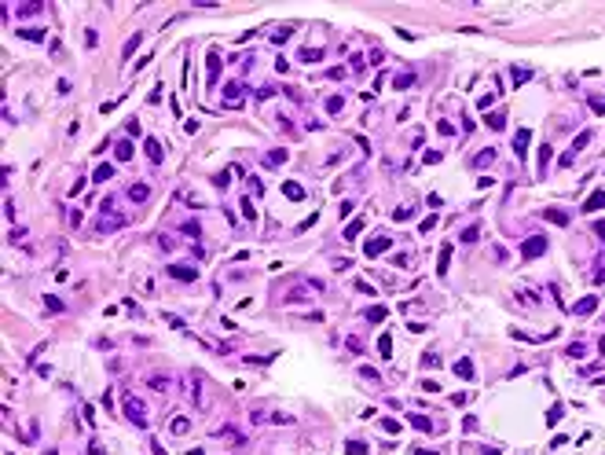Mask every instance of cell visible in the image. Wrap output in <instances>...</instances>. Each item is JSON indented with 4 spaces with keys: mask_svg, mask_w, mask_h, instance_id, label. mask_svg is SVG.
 <instances>
[{
    "mask_svg": "<svg viewBox=\"0 0 605 455\" xmlns=\"http://www.w3.org/2000/svg\"><path fill=\"white\" fill-rule=\"evenodd\" d=\"M125 419L132 422V426H140V430H147V407H143V400L125 397Z\"/></svg>",
    "mask_w": 605,
    "mask_h": 455,
    "instance_id": "cell-1",
    "label": "cell"
},
{
    "mask_svg": "<svg viewBox=\"0 0 605 455\" xmlns=\"http://www.w3.org/2000/svg\"><path fill=\"white\" fill-rule=\"evenodd\" d=\"M539 253H547V235H532V239L521 242V257H524V261H532V257H539Z\"/></svg>",
    "mask_w": 605,
    "mask_h": 455,
    "instance_id": "cell-2",
    "label": "cell"
},
{
    "mask_svg": "<svg viewBox=\"0 0 605 455\" xmlns=\"http://www.w3.org/2000/svg\"><path fill=\"white\" fill-rule=\"evenodd\" d=\"M165 272L173 275V279H180V283H195V279H198V268H191V265H169Z\"/></svg>",
    "mask_w": 605,
    "mask_h": 455,
    "instance_id": "cell-3",
    "label": "cell"
},
{
    "mask_svg": "<svg viewBox=\"0 0 605 455\" xmlns=\"http://www.w3.org/2000/svg\"><path fill=\"white\" fill-rule=\"evenodd\" d=\"M528 140H532L528 129H517V136H514V154H517V162H524V158H528Z\"/></svg>",
    "mask_w": 605,
    "mask_h": 455,
    "instance_id": "cell-4",
    "label": "cell"
},
{
    "mask_svg": "<svg viewBox=\"0 0 605 455\" xmlns=\"http://www.w3.org/2000/svg\"><path fill=\"white\" fill-rule=\"evenodd\" d=\"M224 107H242V84L239 81H231V84H224Z\"/></svg>",
    "mask_w": 605,
    "mask_h": 455,
    "instance_id": "cell-5",
    "label": "cell"
},
{
    "mask_svg": "<svg viewBox=\"0 0 605 455\" xmlns=\"http://www.w3.org/2000/svg\"><path fill=\"white\" fill-rule=\"evenodd\" d=\"M216 77H220V51H209V59H206V81L216 84Z\"/></svg>",
    "mask_w": 605,
    "mask_h": 455,
    "instance_id": "cell-6",
    "label": "cell"
},
{
    "mask_svg": "<svg viewBox=\"0 0 605 455\" xmlns=\"http://www.w3.org/2000/svg\"><path fill=\"white\" fill-rule=\"evenodd\" d=\"M389 246H392V239H389V235H378V239H371L363 250H367V257H378V253H385Z\"/></svg>",
    "mask_w": 605,
    "mask_h": 455,
    "instance_id": "cell-7",
    "label": "cell"
},
{
    "mask_svg": "<svg viewBox=\"0 0 605 455\" xmlns=\"http://www.w3.org/2000/svg\"><path fill=\"white\" fill-rule=\"evenodd\" d=\"M143 151H147V158L154 162V166H162V158H165V151H162V143L150 136V140H143Z\"/></svg>",
    "mask_w": 605,
    "mask_h": 455,
    "instance_id": "cell-8",
    "label": "cell"
},
{
    "mask_svg": "<svg viewBox=\"0 0 605 455\" xmlns=\"http://www.w3.org/2000/svg\"><path fill=\"white\" fill-rule=\"evenodd\" d=\"M598 209H605V191H594V195L580 206V213H598Z\"/></svg>",
    "mask_w": 605,
    "mask_h": 455,
    "instance_id": "cell-9",
    "label": "cell"
},
{
    "mask_svg": "<svg viewBox=\"0 0 605 455\" xmlns=\"http://www.w3.org/2000/svg\"><path fill=\"white\" fill-rule=\"evenodd\" d=\"M121 224H125V217H107V213H103V220L96 224V232H99V235H107V232H117Z\"/></svg>",
    "mask_w": 605,
    "mask_h": 455,
    "instance_id": "cell-10",
    "label": "cell"
},
{
    "mask_svg": "<svg viewBox=\"0 0 605 455\" xmlns=\"http://www.w3.org/2000/svg\"><path fill=\"white\" fill-rule=\"evenodd\" d=\"M15 34L22 37V41H33V44L48 37V34H44V30H41V26H22V30H15Z\"/></svg>",
    "mask_w": 605,
    "mask_h": 455,
    "instance_id": "cell-11",
    "label": "cell"
},
{
    "mask_svg": "<svg viewBox=\"0 0 605 455\" xmlns=\"http://www.w3.org/2000/svg\"><path fill=\"white\" fill-rule=\"evenodd\" d=\"M132 154H136V151H132V143H129V140H117V143H114V158H117V162H129Z\"/></svg>",
    "mask_w": 605,
    "mask_h": 455,
    "instance_id": "cell-12",
    "label": "cell"
},
{
    "mask_svg": "<svg viewBox=\"0 0 605 455\" xmlns=\"http://www.w3.org/2000/svg\"><path fill=\"white\" fill-rule=\"evenodd\" d=\"M451 268V246H440V257H437V275H448Z\"/></svg>",
    "mask_w": 605,
    "mask_h": 455,
    "instance_id": "cell-13",
    "label": "cell"
},
{
    "mask_svg": "<svg viewBox=\"0 0 605 455\" xmlns=\"http://www.w3.org/2000/svg\"><path fill=\"white\" fill-rule=\"evenodd\" d=\"M282 195H286V199H294V202H301V199H305V187H301V184H294V180H286V184H282Z\"/></svg>",
    "mask_w": 605,
    "mask_h": 455,
    "instance_id": "cell-14",
    "label": "cell"
},
{
    "mask_svg": "<svg viewBox=\"0 0 605 455\" xmlns=\"http://www.w3.org/2000/svg\"><path fill=\"white\" fill-rule=\"evenodd\" d=\"M129 199H132V202H147L150 199V187H147V184H132V187H129Z\"/></svg>",
    "mask_w": 605,
    "mask_h": 455,
    "instance_id": "cell-15",
    "label": "cell"
},
{
    "mask_svg": "<svg viewBox=\"0 0 605 455\" xmlns=\"http://www.w3.org/2000/svg\"><path fill=\"white\" fill-rule=\"evenodd\" d=\"M543 220H550V224H557V228H565V224H569V213H561V209H543Z\"/></svg>",
    "mask_w": 605,
    "mask_h": 455,
    "instance_id": "cell-16",
    "label": "cell"
},
{
    "mask_svg": "<svg viewBox=\"0 0 605 455\" xmlns=\"http://www.w3.org/2000/svg\"><path fill=\"white\" fill-rule=\"evenodd\" d=\"M598 308V298H583V301H576V308H572V312L576 316H590Z\"/></svg>",
    "mask_w": 605,
    "mask_h": 455,
    "instance_id": "cell-17",
    "label": "cell"
},
{
    "mask_svg": "<svg viewBox=\"0 0 605 455\" xmlns=\"http://www.w3.org/2000/svg\"><path fill=\"white\" fill-rule=\"evenodd\" d=\"M550 162H554V154H550V147H547V143H543V147H539V176H547Z\"/></svg>",
    "mask_w": 605,
    "mask_h": 455,
    "instance_id": "cell-18",
    "label": "cell"
},
{
    "mask_svg": "<svg viewBox=\"0 0 605 455\" xmlns=\"http://www.w3.org/2000/svg\"><path fill=\"white\" fill-rule=\"evenodd\" d=\"M41 11H44V4L33 0V4H22V8H18V18H33V15H41Z\"/></svg>",
    "mask_w": 605,
    "mask_h": 455,
    "instance_id": "cell-19",
    "label": "cell"
},
{
    "mask_svg": "<svg viewBox=\"0 0 605 455\" xmlns=\"http://www.w3.org/2000/svg\"><path fill=\"white\" fill-rule=\"evenodd\" d=\"M301 63H308V67H312V63H319V59H323V48H301Z\"/></svg>",
    "mask_w": 605,
    "mask_h": 455,
    "instance_id": "cell-20",
    "label": "cell"
},
{
    "mask_svg": "<svg viewBox=\"0 0 605 455\" xmlns=\"http://www.w3.org/2000/svg\"><path fill=\"white\" fill-rule=\"evenodd\" d=\"M360 232H363V217H356V220H352V224L345 228V239H348V242H356V239H360Z\"/></svg>",
    "mask_w": 605,
    "mask_h": 455,
    "instance_id": "cell-21",
    "label": "cell"
},
{
    "mask_svg": "<svg viewBox=\"0 0 605 455\" xmlns=\"http://www.w3.org/2000/svg\"><path fill=\"white\" fill-rule=\"evenodd\" d=\"M169 430H173V433H187L191 430V419H187V415H176V419L169 422Z\"/></svg>",
    "mask_w": 605,
    "mask_h": 455,
    "instance_id": "cell-22",
    "label": "cell"
},
{
    "mask_svg": "<svg viewBox=\"0 0 605 455\" xmlns=\"http://www.w3.org/2000/svg\"><path fill=\"white\" fill-rule=\"evenodd\" d=\"M587 143H590V129H583V133L576 136V140H572V147H569V151H572V154H580V151L587 147Z\"/></svg>",
    "mask_w": 605,
    "mask_h": 455,
    "instance_id": "cell-23",
    "label": "cell"
},
{
    "mask_svg": "<svg viewBox=\"0 0 605 455\" xmlns=\"http://www.w3.org/2000/svg\"><path fill=\"white\" fill-rule=\"evenodd\" d=\"M110 176H114V166H110V162H103V166L96 169V176H92V180H96V184H107Z\"/></svg>",
    "mask_w": 605,
    "mask_h": 455,
    "instance_id": "cell-24",
    "label": "cell"
},
{
    "mask_svg": "<svg viewBox=\"0 0 605 455\" xmlns=\"http://www.w3.org/2000/svg\"><path fill=\"white\" fill-rule=\"evenodd\" d=\"M455 374H458V378H466V382L473 378V364H470V360H466V356H462V360H458V364H455Z\"/></svg>",
    "mask_w": 605,
    "mask_h": 455,
    "instance_id": "cell-25",
    "label": "cell"
},
{
    "mask_svg": "<svg viewBox=\"0 0 605 455\" xmlns=\"http://www.w3.org/2000/svg\"><path fill=\"white\" fill-rule=\"evenodd\" d=\"M140 44H143V34H140V30H136V37H129V41H125V51H121V55L129 59V55H132L136 48H140Z\"/></svg>",
    "mask_w": 605,
    "mask_h": 455,
    "instance_id": "cell-26",
    "label": "cell"
},
{
    "mask_svg": "<svg viewBox=\"0 0 605 455\" xmlns=\"http://www.w3.org/2000/svg\"><path fill=\"white\" fill-rule=\"evenodd\" d=\"M528 77H532V70H524V67H514V70H510V81H514V84H524Z\"/></svg>",
    "mask_w": 605,
    "mask_h": 455,
    "instance_id": "cell-27",
    "label": "cell"
},
{
    "mask_svg": "<svg viewBox=\"0 0 605 455\" xmlns=\"http://www.w3.org/2000/svg\"><path fill=\"white\" fill-rule=\"evenodd\" d=\"M561 419H565V407H561V404H554V407L547 411V426H557Z\"/></svg>",
    "mask_w": 605,
    "mask_h": 455,
    "instance_id": "cell-28",
    "label": "cell"
},
{
    "mask_svg": "<svg viewBox=\"0 0 605 455\" xmlns=\"http://www.w3.org/2000/svg\"><path fill=\"white\" fill-rule=\"evenodd\" d=\"M411 426H415V430H422V433H429V430H433V422L425 419V415H411Z\"/></svg>",
    "mask_w": 605,
    "mask_h": 455,
    "instance_id": "cell-29",
    "label": "cell"
},
{
    "mask_svg": "<svg viewBox=\"0 0 605 455\" xmlns=\"http://www.w3.org/2000/svg\"><path fill=\"white\" fill-rule=\"evenodd\" d=\"M378 353L385 356V360L392 356V338H389V334H381V338H378Z\"/></svg>",
    "mask_w": 605,
    "mask_h": 455,
    "instance_id": "cell-30",
    "label": "cell"
},
{
    "mask_svg": "<svg viewBox=\"0 0 605 455\" xmlns=\"http://www.w3.org/2000/svg\"><path fill=\"white\" fill-rule=\"evenodd\" d=\"M392 84H396V92H400V88H411V84H415V74H396V77H392Z\"/></svg>",
    "mask_w": 605,
    "mask_h": 455,
    "instance_id": "cell-31",
    "label": "cell"
},
{
    "mask_svg": "<svg viewBox=\"0 0 605 455\" xmlns=\"http://www.w3.org/2000/svg\"><path fill=\"white\" fill-rule=\"evenodd\" d=\"M491 158H495V151L488 147V151H481V154L473 158V166H477V169H481V166H491Z\"/></svg>",
    "mask_w": 605,
    "mask_h": 455,
    "instance_id": "cell-32",
    "label": "cell"
},
{
    "mask_svg": "<svg viewBox=\"0 0 605 455\" xmlns=\"http://www.w3.org/2000/svg\"><path fill=\"white\" fill-rule=\"evenodd\" d=\"M341 107H345L341 96H330V100H327V114H341Z\"/></svg>",
    "mask_w": 605,
    "mask_h": 455,
    "instance_id": "cell-33",
    "label": "cell"
},
{
    "mask_svg": "<svg viewBox=\"0 0 605 455\" xmlns=\"http://www.w3.org/2000/svg\"><path fill=\"white\" fill-rule=\"evenodd\" d=\"M484 125H491V129H506V114H488Z\"/></svg>",
    "mask_w": 605,
    "mask_h": 455,
    "instance_id": "cell-34",
    "label": "cell"
},
{
    "mask_svg": "<svg viewBox=\"0 0 605 455\" xmlns=\"http://www.w3.org/2000/svg\"><path fill=\"white\" fill-rule=\"evenodd\" d=\"M286 158H290V154H286V151H272V154H268L264 162H268V166H282Z\"/></svg>",
    "mask_w": 605,
    "mask_h": 455,
    "instance_id": "cell-35",
    "label": "cell"
},
{
    "mask_svg": "<svg viewBox=\"0 0 605 455\" xmlns=\"http://www.w3.org/2000/svg\"><path fill=\"white\" fill-rule=\"evenodd\" d=\"M242 217H246V220H257V209H253V199H242Z\"/></svg>",
    "mask_w": 605,
    "mask_h": 455,
    "instance_id": "cell-36",
    "label": "cell"
},
{
    "mask_svg": "<svg viewBox=\"0 0 605 455\" xmlns=\"http://www.w3.org/2000/svg\"><path fill=\"white\" fill-rule=\"evenodd\" d=\"M345 452H348V455H363V452H367V444H363V440H348V444H345Z\"/></svg>",
    "mask_w": 605,
    "mask_h": 455,
    "instance_id": "cell-37",
    "label": "cell"
},
{
    "mask_svg": "<svg viewBox=\"0 0 605 455\" xmlns=\"http://www.w3.org/2000/svg\"><path fill=\"white\" fill-rule=\"evenodd\" d=\"M367 320H371V323H381V320H385V308H381V305L367 308Z\"/></svg>",
    "mask_w": 605,
    "mask_h": 455,
    "instance_id": "cell-38",
    "label": "cell"
},
{
    "mask_svg": "<svg viewBox=\"0 0 605 455\" xmlns=\"http://www.w3.org/2000/svg\"><path fill=\"white\" fill-rule=\"evenodd\" d=\"M147 382H150V389H169V378H165V374H150Z\"/></svg>",
    "mask_w": 605,
    "mask_h": 455,
    "instance_id": "cell-39",
    "label": "cell"
},
{
    "mask_svg": "<svg viewBox=\"0 0 605 455\" xmlns=\"http://www.w3.org/2000/svg\"><path fill=\"white\" fill-rule=\"evenodd\" d=\"M290 34H294L290 26H282V30H275V34H272V41H275V44H282V41H290Z\"/></svg>",
    "mask_w": 605,
    "mask_h": 455,
    "instance_id": "cell-40",
    "label": "cell"
},
{
    "mask_svg": "<svg viewBox=\"0 0 605 455\" xmlns=\"http://www.w3.org/2000/svg\"><path fill=\"white\" fill-rule=\"evenodd\" d=\"M477 235H481V228H477V224H473V228H466L462 235H458V239L462 242H477Z\"/></svg>",
    "mask_w": 605,
    "mask_h": 455,
    "instance_id": "cell-41",
    "label": "cell"
},
{
    "mask_svg": "<svg viewBox=\"0 0 605 455\" xmlns=\"http://www.w3.org/2000/svg\"><path fill=\"white\" fill-rule=\"evenodd\" d=\"M565 356H572V360H580V356H583V341H572V345L565 349Z\"/></svg>",
    "mask_w": 605,
    "mask_h": 455,
    "instance_id": "cell-42",
    "label": "cell"
},
{
    "mask_svg": "<svg viewBox=\"0 0 605 455\" xmlns=\"http://www.w3.org/2000/svg\"><path fill=\"white\" fill-rule=\"evenodd\" d=\"M213 184H216V187H228V184H231V169H224V173H216V176H213Z\"/></svg>",
    "mask_w": 605,
    "mask_h": 455,
    "instance_id": "cell-43",
    "label": "cell"
},
{
    "mask_svg": "<svg viewBox=\"0 0 605 455\" xmlns=\"http://www.w3.org/2000/svg\"><path fill=\"white\" fill-rule=\"evenodd\" d=\"M44 308H51V312H63V301H59L55 294H48V298H44Z\"/></svg>",
    "mask_w": 605,
    "mask_h": 455,
    "instance_id": "cell-44",
    "label": "cell"
},
{
    "mask_svg": "<svg viewBox=\"0 0 605 455\" xmlns=\"http://www.w3.org/2000/svg\"><path fill=\"white\" fill-rule=\"evenodd\" d=\"M360 374H363L367 382H374V386H378V382H381V374L374 371V367H360Z\"/></svg>",
    "mask_w": 605,
    "mask_h": 455,
    "instance_id": "cell-45",
    "label": "cell"
},
{
    "mask_svg": "<svg viewBox=\"0 0 605 455\" xmlns=\"http://www.w3.org/2000/svg\"><path fill=\"white\" fill-rule=\"evenodd\" d=\"M183 235H195V239H198V235H202L198 220H187V224H183Z\"/></svg>",
    "mask_w": 605,
    "mask_h": 455,
    "instance_id": "cell-46",
    "label": "cell"
},
{
    "mask_svg": "<svg viewBox=\"0 0 605 455\" xmlns=\"http://www.w3.org/2000/svg\"><path fill=\"white\" fill-rule=\"evenodd\" d=\"M381 430H385V433H400V422L396 419H381Z\"/></svg>",
    "mask_w": 605,
    "mask_h": 455,
    "instance_id": "cell-47",
    "label": "cell"
},
{
    "mask_svg": "<svg viewBox=\"0 0 605 455\" xmlns=\"http://www.w3.org/2000/svg\"><path fill=\"white\" fill-rule=\"evenodd\" d=\"M84 44H88V48H96V44H99V34H96V30H84Z\"/></svg>",
    "mask_w": 605,
    "mask_h": 455,
    "instance_id": "cell-48",
    "label": "cell"
},
{
    "mask_svg": "<svg viewBox=\"0 0 605 455\" xmlns=\"http://www.w3.org/2000/svg\"><path fill=\"white\" fill-rule=\"evenodd\" d=\"M491 103H495V92H488V96H481V100H477V107H481V110H488Z\"/></svg>",
    "mask_w": 605,
    "mask_h": 455,
    "instance_id": "cell-49",
    "label": "cell"
},
{
    "mask_svg": "<svg viewBox=\"0 0 605 455\" xmlns=\"http://www.w3.org/2000/svg\"><path fill=\"white\" fill-rule=\"evenodd\" d=\"M437 364H440V356H433V353L422 356V367H437Z\"/></svg>",
    "mask_w": 605,
    "mask_h": 455,
    "instance_id": "cell-50",
    "label": "cell"
},
{
    "mask_svg": "<svg viewBox=\"0 0 605 455\" xmlns=\"http://www.w3.org/2000/svg\"><path fill=\"white\" fill-rule=\"evenodd\" d=\"M433 224H437V217H425V220H422V224H418V232H422V235H425V232H429V228H433Z\"/></svg>",
    "mask_w": 605,
    "mask_h": 455,
    "instance_id": "cell-51",
    "label": "cell"
},
{
    "mask_svg": "<svg viewBox=\"0 0 605 455\" xmlns=\"http://www.w3.org/2000/svg\"><path fill=\"white\" fill-rule=\"evenodd\" d=\"M165 323H169V327H176V331H183V320H180V316H165Z\"/></svg>",
    "mask_w": 605,
    "mask_h": 455,
    "instance_id": "cell-52",
    "label": "cell"
},
{
    "mask_svg": "<svg viewBox=\"0 0 605 455\" xmlns=\"http://www.w3.org/2000/svg\"><path fill=\"white\" fill-rule=\"evenodd\" d=\"M348 213H352V202L345 199V202H341V206H338V217H348Z\"/></svg>",
    "mask_w": 605,
    "mask_h": 455,
    "instance_id": "cell-53",
    "label": "cell"
},
{
    "mask_svg": "<svg viewBox=\"0 0 605 455\" xmlns=\"http://www.w3.org/2000/svg\"><path fill=\"white\" fill-rule=\"evenodd\" d=\"M88 455H107V448H103V444H92V448H88Z\"/></svg>",
    "mask_w": 605,
    "mask_h": 455,
    "instance_id": "cell-54",
    "label": "cell"
},
{
    "mask_svg": "<svg viewBox=\"0 0 605 455\" xmlns=\"http://www.w3.org/2000/svg\"><path fill=\"white\" fill-rule=\"evenodd\" d=\"M594 235H598V239H602V242H605V224H602V220H598V224H594Z\"/></svg>",
    "mask_w": 605,
    "mask_h": 455,
    "instance_id": "cell-55",
    "label": "cell"
},
{
    "mask_svg": "<svg viewBox=\"0 0 605 455\" xmlns=\"http://www.w3.org/2000/svg\"><path fill=\"white\" fill-rule=\"evenodd\" d=\"M150 452H154V455H165V448L158 444V440H150Z\"/></svg>",
    "mask_w": 605,
    "mask_h": 455,
    "instance_id": "cell-56",
    "label": "cell"
},
{
    "mask_svg": "<svg viewBox=\"0 0 605 455\" xmlns=\"http://www.w3.org/2000/svg\"><path fill=\"white\" fill-rule=\"evenodd\" d=\"M590 107H594V110H605V100H590Z\"/></svg>",
    "mask_w": 605,
    "mask_h": 455,
    "instance_id": "cell-57",
    "label": "cell"
},
{
    "mask_svg": "<svg viewBox=\"0 0 605 455\" xmlns=\"http://www.w3.org/2000/svg\"><path fill=\"white\" fill-rule=\"evenodd\" d=\"M415 455H437V452H415Z\"/></svg>",
    "mask_w": 605,
    "mask_h": 455,
    "instance_id": "cell-58",
    "label": "cell"
}]
</instances>
